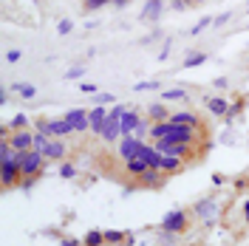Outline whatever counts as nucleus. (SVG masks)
Wrapping results in <instances>:
<instances>
[{"label": "nucleus", "mask_w": 249, "mask_h": 246, "mask_svg": "<svg viewBox=\"0 0 249 246\" xmlns=\"http://www.w3.org/2000/svg\"><path fill=\"white\" fill-rule=\"evenodd\" d=\"M167 133H170V119H167V122H153L150 124V139H153V141L167 139Z\"/></svg>", "instance_id": "18"}, {"label": "nucleus", "mask_w": 249, "mask_h": 246, "mask_svg": "<svg viewBox=\"0 0 249 246\" xmlns=\"http://www.w3.org/2000/svg\"><path fill=\"white\" fill-rule=\"evenodd\" d=\"M187 6H190L187 0H173V9H176V12H181V9H187Z\"/></svg>", "instance_id": "38"}, {"label": "nucleus", "mask_w": 249, "mask_h": 246, "mask_svg": "<svg viewBox=\"0 0 249 246\" xmlns=\"http://www.w3.org/2000/svg\"><path fill=\"white\" fill-rule=\"evenodd\" d=\"M161 6H164V0H147V6H144V17H147V20L159 17L161 15Z\"/></svg>", "instance_id": "23"}, {"label": "nucleus", "mask_w": 249, "mask_h": 246, "mask_svg": "<svg viewBox=\"0 0 249 246\" xmlns=\"http://www.w3.org/2000/svg\"><path fill=\"white\" fill-rule=\"evenodd\" d=\"M142 184L144 187H161L164 184V178H161V170H147V173H144V176H142Z\"/></svg>", "instance_id": "19"}, {"label": "nucleus", "mask_w": 249, "mask_h": 246, "mask_svg": "<svg viewBox=\"0 0 249 246\" xmlns=\"http://www.w3.org/2000/svg\"><path fill=\"white\" fill-rule=\"evenodd\" d=\"M244 215H247V224H249V201L244 204Z\"/></svg>", "instance_id": "41"}, {"label": "nucleus", "mask_w": 249, "mask_h": 246, "mask_svg": "<svg viewBox=\"0 0 249 246\" xmlns=\"http://www.w3.org/2000/svg\"><path fill=\"white\" fill-rule=\"evenodd\" d=\"M207 108H210V113H215V116H224V113H230V102L224 96H210L207 99Z\"/></svg>", "instance_id": "16"}, {"label": "nucleus", "mask_w": 249, "mask_h": 246, "mask_svg": "<svg viewBox=\"0 0 249 246\" xmlns=\"http://www.w3.org/2000/svg\"><path fill=\"white\" fill-rule=\"evenodd\" d=\"M227 20H230V15H227V12H224V15H221V17H215V20H213V23H215V26H224V23H227Z\"/></svg>", "instance_id": "39"}, {"label": "nucleus", "mask_w": 249, "mask_h": 246, "mask_svg": "<svg viewBox=\"0 0 249 246\" xmlns=\"http://www.w3.org/2000/svg\"><path fill=\"white\" fill-rule=\"evenodd\" d=\"M105 244V232H88L82 238V246H102Z\"/></svg>", "instance_id": "24"}, {"label": "nucleus", "mask_w": 249, "mask_h": 246, "mask_svg": "<svg viewBox=\"0 0 249 246\" xmlns=\"http://www.w3.org/2000/svg\"><path fill=\"white\" fill-rule=\"evenodd\" d=\"M161 99H187V93L181 91V88H170V91L161 93Z\"/></svg>", "instance_id": "29"}, {"label": "nucleus", "mask_w": 249, "mask_h": 246, "mask_svg": "<svg viewBox=\"0 0 249 246\" xmlns=\"http://www.w3.org/2000/svg\"><path fill=\"white\" fill-rule=\"evenodd\" d=\"M79 88H82V91H85V93H96V88H93V85H88V82H82Z\"/></svg>", "instance_id": "40"}, {"label": "nucleus", "mask_w": 249, "mask_h": 246, "mask_svg": "<svg viewBox=\"0 0 249 246\" xmlns=\"http://www.w3.org/2000/svg\"><path fill=\"white\" fill-rule=\"evenodd\" d=\"M48 144H51V136H48V133H34V147H31V150H37V153L46 156Z\"/></svg>", "instance_id": "22"}, {"label": "nucleus", "mask_w": 249, "mask_h": 246, "mask_svg": "<svg viewBox=\"0 0 249 246\" xmlns=\"http://www.w3.org/2000/svg\"><path fill=\"white\" fill-rule=\"evenodd\" d=\"M122 136V116H116V113H108V119H105V127H102V139L105 141H116V139Z\"/></svg>", "instance_id": "7"}, {"label": "nucleus", "mask_w": 249, "mask_h": 246, "mask_svg": "<svg viewBox=\"0 0 249 246\" xmlns=\"http://www.w3.org/2000/svg\"><path fill=\"white\" fill-rule=\"evenodd\" d=\"M187 212L184 210H173V212H167L164 215V221H161V229L170 232V235H181V232H187Z\"/></svg>", "instance_id": "3"}, {"label": "nucleus", "mask_w": 249, "mask_h": 246, "mask_svg": "<svg viewBox=\"0 0 249 246\" xmlns=\"http://www.w3.org/2000/svg\"><path fill=\"white\" fill-rule=\"evenodd\" d=\"M65 141L62 139H51V144H48V150H46V158H51V161H62L65 158Z\"/></svg>", "instance_id": "15"}, {"label": "nucleus", "mask_w": 249, "mask_h": 246, "mask_svg": "<svg viewBox=\"0 0 249 246\" xmlns=\"http://www.w3.org/2000/svg\"><path fill=\"white\" fill-rule=\"evenodd\" d=\"M82 74H85V68H82V65H77V68L65 71V79H77V77H82Z\"/></svg>", "instance_id": "34"}, {"label": "nucleus", "mask_w": 249, "mask_h": 246, "mask_svg": "<svg viewBox=\"0 0 249 246\" xmlns=\"http://www.w3.org/2000/svg\"><path fill=\"white\" fill-rule=\"evenodd\" d=\"M93 102H96V105H108V102H113V96H110V93H99Z\"/></svg>", "instance_id": "36"}, {"label": "nucleus", "mask_w": 249, "mask_h": 246, "mask_svg": "<svg viewBox=\"0 0 249 246\" xmlns=\"http://www.w3.org/2000/svg\"><path fill=\"white\" fill-rule=\"evenodd\" d=\"M9 141H12V147H15L17 153H29L31 147H34V133H29V130H15Z\"/></svg>", "instance_id": "9"}, {"label": "nucleus", "mask_w": 249, "mask_h": 246, "mask_svg": "<svg viewBox=\"0 0 249 246\" xmlns=\"http://www.w3.org/2000/svg\"><path fill=\"white\" fill-rule=\"evenodd\" d=\"M139 124H142V116L136 110H124L122 113V136H133Z\"/></svg>", "instance_id": "12"}, {"label": "nucleus", "mask_w": 249, "mask_h": 246, "mask_svg": "<svg viewBox=\"0 0 249 246\" xmlns=\"http://www.w3.org/2000/svg\"><path fill=\"white\" fill-rule=\"evenodd\" d=\"M108 0H85V12H96V9H102Z\"/></svg>", "instance_id": "32"}, {"label": "nucleus", "mask_w": 249, "mask_h": 246, "mask_svg": "<svg viewBox=\"0 0 249 246\" xmlns=\"http://www.w3.org/2000/svg\"><path fill=\"white\" fill-rule=\"evenodd\" d=\"M62 246H79L77 241H62Z\"/></svg>", "instance_id": "42"}, {"label": "nucleus", "mask_w": 249, "mask_h": 246, "mask_svg": "<svg viewBox=\"0 0 249 246\" xmlns=\"http://www.w3.org/2000/svg\"><path fill=\"white\" fill-rule=\"evenodd\" d=\"M43 161L46 156L37 153V150H29V153L20 156V170H23V178H37L43 173Z\"/></svg>", "instance_id": "1"}, {"label": "nucleus", "mask_w": 249, "mask_h": 246, "mask_svg": "<svg viewBox=\"0 0 249 246\" xmlns=\"http://www.w3.org/2000/svg\"><path fill=\"white\" fill-rule=\"evenodd\" d=\"M12 130H26V116L23 113H17L15 119H12Z\"/></svg>", "instance_id": "31"}, {"label": "nucleus", "mask_w": 249, "mask_h": 246, "mask_svg": "<svg viewBox=\"0 0 249 246\" xmlns=\"http://www.w3.org/2000/svg\"><path fill=\"white\" fill-rule=\"evenodd\" d=\"M133 91H159V79H150V82H139Z\"/></svg>", "instance_id": "30"}, {"label": "nucleus", "mask_w": 249, "mask_h": 246, "mask_svg": "<svg viewBox=\"0 0 249 246\" xmlns=\"http://www.w3.org/2000/svg\"><path fill=\"white\" fill-rule=\"evenodd\" d=\"M122 241H124V232H119V229H108V232H105V244L119 246Z\"/></svg>", "instance_id": "26"}, {"label": "nucleus", "mask_w": 249, "mask_h": 246, "mask_svg": "<svg viewBox=\"0 0 249 246\" xmlns=\"http://www.w3.org/2000/svg\"><path fill=\"white\" fill-rule=\"evenodd\" d=\"M170 122L173 124H187V127H201V119L196 116V113H190V110H176V113H170Z\"/></svg>", "instance_id": "13"}, {"label": "nucleus", "mask_w": 249, "mask_h": 246, "mask_svg": "<svg viewBox=\"0 0 249 246\" xmlns=\"http://www.w3.org/2000/svg\"><path fill=\"white\" fill-rule=\"evenodd\" d=\"M124 170H127L133 178H142V176H144L150 167H147V161H144L142 156H136V158H127V161H124Z\"/></svg>", "instance_id": "14"}, {"label": "nucleus", "mask_w": 249, "mask_h": 246, "mask_svg": "<svg viewBox=\"0 0 249 246\" xmlns=\"http://www.w3.org/2000/svg\"><path fill=\"white\" fill-rule=\"evenodd\" d=\"M113 3H116V6H124V3H127V0H113Z\"/></svg>", "instance_id": "43"}, {"label": "nucleus", "mask_w": 249, "mask_h": 246, "mask_svg": "<svg viewBox=\"0 0 249 246\" xmlns=\"http://www.w3.org/2000/svg\"><path fill=\"white\" fill-rule=\"evenodd\" d=\"M17 93H20L23 99H34V96H37V88L29 85V82H23V85H17Z\"/></svg>", "instance_id": "27"}, {"label": "nucleus", "mask_w": 249, "mask_h": 246, "mask_svg": "<svg viewBox=\"0 0 249 246\" xmlns=\"http://www.w3.org/2000/svg\"><path fill=\"white\" fill-rule=\"evenodd\" d=\"M37 130L40 133H48L51 139H62V136H68V133H74V127L65 122V119H48V122H37Z\"/></svg>", "instance_id": "4"}, {"label": "nucleus", "mask_w": 249, "mask_h": 246, "mask_svg": "<svg viewBox=\"0 0 249 246\" xmlns=\"http://www.w3.org/2000/svg\"><path fill=\"white\" fill-rule=\"evenodd\" d=\"M196 212L198 215H204V221H213L215 218V201H198V207H196Z\"/></svg>", "instance_id": "20"}, {"label": "nucleus", "mask_w": 249, "mask_h": 246, "mask_svg": "<svg viewBox=\"0 0 249 246\" xmlns=\"http://www.w3.org/2000/svg\"><path fill=\"white\" fill-rule=\"evenodd\" d=\"M65 122L74 127V133H82V130H91V122H88V110L82 108H74V110H65V116H62Z\"/></svg>", "instance_id": "6"}, {"label": "nucleus", "mask_w": 249, "mask_h": 246, "mask_svg": "<svg viewBox=\"0 0 249 246\" xmlns=\"http://www.w3.org/2000/svg\"><path fill=\"white\" fill-rule=\"evenodd\" d=\"M110 110H105V105H96V108L88 113V122H91V133L102 136V127H105V119H108Z\"/></svg>", "instance_id": "10"}, {"label": "nucleus", "mask_w": 249, "mask_h": 246, "mask_svg": "<svg viewBox=\"0 0 249 246\" xmlns=\"http://www.w3.org/2000/svg\"><path fill=\"white\" fill-rule=\"evenodd\" d=\"M139 156L147 161V167H153V170H161V158L164 156L156 150V144H142V150H139Z\"/></svg>", "instance_id": "11"}, {"label": "nucleus", "mask_w": 249, "mask_h": 246, "mask_svg": "<svg viewBox=\"0 0 249 246\" xmlns=\"http://www.w3.org/2000/svg\"><path fill=\"white\" fill-rule=\"evenodd\" d=\"M142 144H144V141H142L139 136H124V139H122V144H119L116 150H119V156H122L124 161H127V158H136V156H139Z\"/></svg>", "instance_id": "8"}, {"label": "nucleus", "mask_w": 249, "mask_h": 246, "mask_svg": "<svg viewBox=\"0 0 249 246\" xmlns=\"http://www.w3.org/2000/svg\"><path fill=\"white\" fill-rule=\"evenodd\" d=\"M170 141H184V144H196L198 139V130L196 127H187V124H173L170 122V133H167Z\"/></svg>", "instance_id": "5"}, {"label": "nucleus", "mask_w": 249, "mask_h": 246, "mask_svg": "<svg viewBox=\"0 0 249 246\" xmlns=\"http://www.w3.org/2000/svg\"><path fill=\"white\" fill-rule=\"evenodd\" d=\"M60 176L62 178H74V176H77V167H74L71 161H62L60 164Z\"/></svg>", "instance_id": "28"}, {"label": "nucleus", "mask_w": 249, "mask_h": 246, "mask_svg": "<svg viewBox=\"0 0 249 246\" xmlns=\"http://www.w3.org/2000/svg\"><path fill=\"white\" fill-rule=\"evenodd\" d=\"M153 144L161 156H173V158H187L190 147H193V144H184V141H170V139H159Z\"/></svg>", "instance_id": "2"}, {"label": "nucleus", "mask_w": 249, "mask_h": 246, "mask_svg": "<svg viewBox=\"0 0 249 246\" xmlns=\"http://www.w3.org/2000/svg\"><path fill=\"white\" fill-rule=\"evenodd\" d=\"M204 62H207V54H201V51H193V54L184 60V68H198V65H204Z\"/></svg>", "instance_id": "25"}, {"label": "nucleus", "mask_w": 249, "mask_h": 246, "mask_svg": "<svg viewBox=\"0 0 249 246\" xmlns=\"http://www.w3.org/2000/svg\"><path fill=\"white\" fill-rule=\"evenodd\" d=\"M181 170H184V158H173V156L161 158V173L173 176V173H181Z\"/></svg>", "instance_id": "17"}, {"label": "nucleus", "mask_w": 249, "mask_h": 246, "mask_svg": "<svg viewBox=\"0 0 249 246\" xmlns=\"http://www.w3.org/2000/svg\"><path fill=\"white\" fill-rule=\"evenodd\" d=\"M147 113H150V119H153V122H167V119H170V113L164 110V105H156V102L147 108Z\"/></svg>", "instance_id": "21"}, {"label": "nucleus", "mask_w": 249, "mask_h": 246, "mask_svg": "<svg viewBox=\"0 0 249 246\" xmlns=\"http://www.w3.org/2000/svg\"><path fill=\"white\" fill-rule=\"evenodd\" d=\"M20 57H23V51H17V48L6 54V60H9V62H20Z\"/></svg>", "instance_id": "37"}, {"label": "nucleus", "mask_w": 249, "mask_h": 246, "mask_svg": "<svg viewBox=\"0 0 249 246\" xmlns=\"http://www.w3.org/2000/svg\"><path fill=\"white\" fill-rule=\"evenodd\" d=\"M71 29H74V23H71V20H60V26H57V31H60L62 37H65Z\"/></svg>", "instance_id": "35"}, {"label": "nucleus", "mask_w": 249, "mask_h": 246, "mask_svg": "<svg viewBox=\"0 0 249 246\" xmlns=\"http://www.w3.org/2000/svg\"><path fill=\"white\" fill-rule=\"evenodd\" d=\"M210 23H213V20H210V17H204L201 23H196V26H193V31H190V34H201V31L207 29V26H210Z\"/></svg>", "instance_id": "33"}]
</instances>
